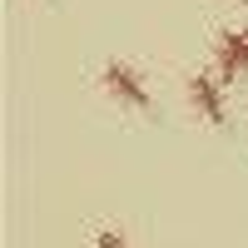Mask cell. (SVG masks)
<instances>
[{"label":"cell","mask_w":248,"mask_h":248,"mask_svg":"<svg viewBox=\"0 0 248 248\" xmlns=\"http://www.w3.org/2000/svg\"><path fill=\"white\" fill-rule=\"evenodd\" d=\"M189 105L199 109L203 124H214V129H223V124H229V94H223V75H218V70H199V75H189Z\"/></svg>","instance_id":"6da1fadb"},{"label":"cell","mask_w":248,"mask_h":248,"mask_svg":"<svg viewBox=\"0 0 248 248\" xmlns=\"http://www.w3.org/2000/svg\"><path fill=\"white\" fill-rule=\"evenodd\" d=\"M105 90H109V99H119L124 109H139V114L154 105L144 75H139L134 65H124V60H109V65H105Z\"/></svg>","instance_id":"7a4b0ae2"},{"label":"cell","mask_w":248,"mask_h":248,"mask_svg":"<svg viewBox=\"0 0 248 248\" xmlns=\"http://www.w3.org/2000/svg\"><path fill=\"white\" fill-rule=\"evenodd\" d=\"M214 70L223 79H238L248 75V30H223L218 45H214Z\"/></svg>","instance_id":"3957f363"},{"label":"cell","mask_w":248,"mask_h":248,"mask_svg":"<svg viewBox=\"0 0 248 248\" xmlns=\"http://www.w3.org/2000/svg\"><path fill=\"white\" fill-rule=\"evenodd\" d=\"M94 248H129V238H124L119 229H99L94 233Z\"/></svg>","instance_id":"277c9868"},{"label":"cell","mask_w":248,"mask_h":248,"mask_svg":"<svg viewBox=\"0 0 248 248\" xmlns=\"http://www.w3.org/2000/svg\"><path fill=\"white\" fill-rule=\"evenodd\" d=\"M238 5H248V0H238Z\"/></svg>","instance_id":"5b68a950"}]
</instances>
